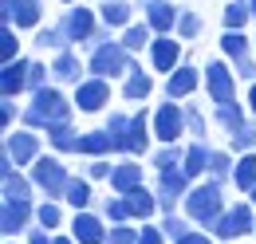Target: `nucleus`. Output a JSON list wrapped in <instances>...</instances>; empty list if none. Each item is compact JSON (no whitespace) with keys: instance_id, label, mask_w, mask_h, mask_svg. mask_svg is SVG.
<instances>
[{"instance_id":"f257e3e1","label":"nucleus","mask_w":256,"mask_h":244,"mask_svg":"<svg viewBox=\"0 0 256 244\" xmlns=\"http://www.w3.org/2000/svg\"><path fill=\"white\" fill-rule=\"evenodd\" d=\"M71 118H75V102H71V94H64V87H56V83H48L44 91L28 94L20 126L48 134L52 126H60V122H71Z\"/></svg>"},{"instance_id":"f03ea898","label":"nucleus","mask_w":256,"mask_h":244,"mask_svg":"<svg viewBox=\"0 0 256 244\" xmlns=\"http://www.w3.org/2000/svg\"><path fill=\"white\" fill-rule=\"evenodd\" d=\"M224 209H228V201H224V185L213 182V178L197 182L190 189V197L182 201V213L190 216L201 232H213V224L224 216Z\"/></svg>"},{"instance_id":"7ed1b4c3","label":"nucleus","mask_w":256,"mask_h":244,"mask_svg":"<svg viewBox=\"0 0 256 244\" xmlns=\"http://www.w3.org/2000/svg\"><path fill=\"white\" fill-rule=\"evenodd\" d=\"M28 178H32L40 201H64V197H67V185H71L75 174L67 170V162L60 158V154H44L32 170H28Z\"/></svg>"},{"instance_id":"20e7f679","label":"nucleus","mask_w":256,"mask_h":244,"mask_svg":"<svg viewBox=\"0 0 256 244\" xmlns=\"http://www.w3.org/2000/svg\"><path fill=\"white\" fill-rule=\"evenodd\" d=\"M244 236H256V205L244 197V201H232L224 216L213 224V240L217 244H240Z\"/></svg>"},{"instance_id":"39448f33","label":"nucleus","mask_w":256,"mask_h":244,"mask_svg":"<svg viewBox=\"0 0 256 244\" xmlns=\"http://www.w3.org/2000/svg\"><path fill=\"white\" fill-rule=\"evenodd\" d=\"M130 63H134V56H130L126 48H122V40L114 36L110 44H102L95 56H87V75H95V79H106V83H122L130 75Z\"/></svg>"},{"instance_id":"423d86ee","label":"nucleus","mask_w":256,"mask_h":244,"mask_svg":"<svg viewBox=\"0 0 256 244\" xmlns=\"http://www.w3.org/2000/svg\"><path fill=\"white\" fill-rule=\"evenodd\" d=\"M154 142L158 146H182V138H190L186 134V102H170V98H162L158 106H154Z\"/></svg>"},{"instance_id":"0eeeda50","label":"nucleus","mask_w":256,"mask_h":244,"mask_svg":"<svg viewBox=\"0 0 256 244\" xmlns=\"http://www.w3.org/2000/svg\"><path fill=\"white\" fill-rule=\"evenodd\" d=\"M44 146H48V138H44L40 130H28V126H16V130L4 134V142H0V150L8 154L20 170H32L36 162L44 158Z\"/></svg>"},{"instance_id":"6e6552de","label":"nucleus","mask_w":256,"mask_h":244,"mask_svg":"<svg viewBox=\"0 0 256 244\" xmlns=\"http://www.w3.org/2000/svg\"><path fill=\"white\" fill-rule=\"evenodd\" d=\"M236 71L232 63L217 56V60L205 63V94H209V106H224V102H236Z\"/></svg>"},{"instance_id":"1a4fd4ad","label":"nucleus","mask_w":256,"mask_h":244,"mask_svg":"<svg viewBox=\"0 0 256 244\" xmlns=\"http://www.w3.org/2000/svg\"><path fill=\"white\" fill-rule=\"evenodd\" d=\"M150 118H154V110H146V106H138L130 114V130H126V138L118 142V158H146V154H154L150 150L154 146V126H150Z\"/></svg>"},{"instance_id":"9d476101","label":"nucleus","mask_w":256,"mask_h":244,"mask_svg":"<svg viewBox=\"0 0 256 244\" xmlns=\"http://www.w3.org/2000/svg\"><path fill=\"white\" fill-rule=\"evenodd\" d=\"M60 24H64V32H67V40H71L75 52H79L83 44H91V36L102 28L98 8H91V4H75V8H67L64 16H60Z\"/></svg>"},{"instance_id":"9b49d317","label":"nucleus","mask_w":256,"mask_h":244,"mask_svg":"<svg viewBox=\"0 0 256 244\" xmlns=\"http://www.w3.org/2000/svg\"><path fill=\"white\" fill-rule=\"evenodd\" d=\"M193 178L186 170H170V174H154V193H158V205H162V216L166 213H178V205L190 197L193 189Z\"/></svg>"},{"instance_id":"f8f14e48","label":"nucleus","mask_w":256,"mask_h":244,"mask_svg":"<svg viewBox=\"0 0 256 244\" xmlns=\"http://www.w3.org/2000/svg\"><path fill=\"white\" fill-rule=\"evenodd\" d=\"M36 205L40 201H0V236L16 240L36 228Z\"/></svg>"},{"instance_id":"ddd939ff","label":"nucleus","mask_w":256,"mask_h":244,"mask_svg":"<svg viewBox=\"0 0 256 244\" xmlns=\"http://www.w3.org/2000/svg\"><path fill=\"white\" fill-rule=\"evenodd\" d=\"M146 60H150V71H154V75H166V79H170V75L186 63V44H182L178 36H154Z\"/></svg>"},{"instance_id":"4468645a","label":"nucleus","mask_w":256,"mask_h":244,"mask_svg":"<svg viewBox=\"0 0 256 244\" xmlns=\"http://www.w3.org/2000/svg\"><path fill=\"white\" fill-rule=\"evenodd\" d=\"M134 8L142 12V20L150 24L154 36H178V20H182V8L174 0H134Z\"/></svg>"},{"instance_id":"2eb2a0df","label":"nucleus","mask_w":256,"mask_h":244,"mask_svg":"<svg viewBox=\"0 0 256 244\" xmlns=\"http://www.w3.org/2000/svg\"><path fill=\"white\" fill-rule=\"evenodd\" d=\"M162 91H166L170 102H190L197 91H205V67H193V63L186 60L166 83H162Z\"/></svg>"},{"instance_id":"dca6fc26","label":"nucleus","mask_w":256,"mask_h":244,"mask_svg":"<svg viewBox=\"0 0 256 244\" xmlns=\"http://www.w3.org/2000/svg\"><path fill=\"white\" fill-rule=\"evenodd\" d=\"M110 83L106 79H95V75H87L75 91H71V102H75V110H83V114H98V110H110Z\"/></svg>"},{"instance_id":"f3484780","label":"nucleus","mask_w":256,"mask_h":244,"mask_svg":"<svg viewBox=\"0 0 256 244\" xmlns=\"http://www.w3.org/2000/svg\"><path fill=\"white\" fill-rule=\"evenodd\" d=\"M48 67H52V83H56V87H71V91H75V87L87 79V56L75 52V48H71V52H60V56H52Z\"/></svg>"},{"instance_id":"a211bd4d","label":"nucleus","mask_w":256,"mask_h":244,"mask_svg":"<svg viewBox=\"0 0 256 244\" xmlns=\"http://www.w3.org/2000/svg\"><path fill=\"white\" fill-rule=\"evenodd\" d=\"M67 232L75 236V244H106L110 224L102 220V213H98V209H87V213H71Z\"/></svg>"},{"instance_id":"6ab92c4d","label":"nucleus","mask_w":256,"mask_h":244,"mask_svg":"<svg viewBox=\"0 0 256 244\" xmlns=\"http://www.w3.org/2000/svg\"><path fill=\"white\" fill-rule=\"evenodd\" d=\"M106 185H110L114 197H130L134 189L146 185V166H142L138 158H118V162H114V174H110Z\"/></svg>"},{"instance_id":"aec40b11","label":"nucleus","mask_w":256,"mask_h":244,"mask_svg":"<svg viewBox=\"0 0 256 244\" xmlns=\"http://www.w3.org/2000/svg\"><path fill=\"white\" fill-rule=\"evenodd\" d=\"M32 56H20L12 63H0V98H20L28 94V75H32Z\"/></svg>"},{"instance_id":"412c9836","label":"nucleus","mask_w":256,"mask_h":244,"mask_svg":"<svg viewBox=\"0 0 256 244\" xmlns=\"http://www.w3.org/2000/svg\"><path fill=\"white\" fill-rule=\"evenodd\" d=\"M79 154L87 162H98V158H118V138L106 130V126H95V130H83V142H79Z\"/></svg>"},{"instance_id":"4be33fe9","label":"nucleus","mask_w":256,"mask_h":244,"mask_svg":"<svg viewBox=\"0 0 256 244\" xmlns=\"http://www.w3.org/2000/svg\"><path fill=\"white\" fill-rule=\"evenodd\" d=\"M134 12H138V8H134L130 0H98V20H102V28H110L114 36H122V32L138 20Z\"/></svg>"},{"instance_id":"5701e85b","label":"nucleus","mask_w":256,"mask_h":244,"mask_svg":"<svg viewBox=\"0 0 256 244\" xmlns=\"http://www.w3.org/2000/svg\"><path fill=\"white\" fill-rule=\"evenodd\" d=\"M130 205V216H134V224H150V220H162V205H158V193H154V185H142V189H134L126 197Z\"/></svg>"},{"instance_id":"b1692460","label":"nucleus","mask_w":256,"mask_h":244,"mask_svg":"<svg viewBox=\"0 0 256 244\" xmlns=\"http://www.w3.org/2000/svg\"><path fill=\"white\" fill-rule=\"evenodd\" d=\"M118 94H122L126 102H146V98L154 94V75H146V67L138 63V56H134V63H130V75L122 79Z\"/></svg>"},{"instance_id":"393cba45","label":"nucleus","mask_w":256,"mask_h":244,"mask_svg":"<svg viewBox=\"0 0 256 244\" xmlns=\"http://www.w3.org/2000/svg\"><path fill=\"white\" fill-rule=\"evenodd\" d=\"M213 154H217V146H209V142H190L182 170L190 174L193 182H205V178H209V166H213Z\"/></svg>"},{"instance_id":"a878e982","label":"nucleus","mask_w":256,"mask_h":244,"mask_svg":"<svg viewBox=\"0 0 256 244\" xmlns=\"http://www.w3.org/2000/svg\"><path fill=\"white\" fill-rule=\"evenodd\" d=\"M209 114H213V122L221 126L224 134H236L240 126L252 122V118H248V106H244L240 98H236V102H224V106H209Z\"/></svg>"},{"instance_id":"bb28decb","label":"nucleus","mask_w":256,"mask_h":244,"mask_svg":"<svg viewBox=\"0 0 256 244\" xmlns=\"http://www.w3.org/2000/svg\"><path fill=\"white\" fill-rule=\"evenodd\" d=\"M44 138H48L52 154H60V158H67V154H79V142H83V134L75 130V122H60V126H52Z\"/></svg>"},{"instance_id":"cd10ccee","label":"nucleus","mask_w":256,"mask_h":244,"mask_svg":"<svg viewBox=\"0 0 256 244\" xmlns=\"http://www.w3.org/2000/svg\"><path fill=\"white\" fill-rule=\"evenodd\" d=\"M64 205L71 209V213H87V209H95V182H87L83 174H75L71 185H67Z\"/></svg>"},{"instance_id":"c85d7f7f","label":"nucleus","mask_w":256,"mask_h":244,"mask_svg":"<svg viewBox=\"0 0 256 244\" xmlns=\"http://www.w3.org/2000/svg\"><path fill=\"white\" fill-rule=\"evenodd\" d=\"M0 201H36V185L28 174H8V178H0Z\"/></svg>"},{"instance_id":"c756f323","label":"nucleus","mask_w":256,"mask_h":244,"mask_svg":"<svg viewBox=\"0 0 256 244\" xmlns=\"http://www.w3.org/2000/svg\"><path fill=\"white\" fill-rule=\"evenodd\" d=\"M36 48H40V52H52V56L71 52V40H67L64 24H60V20H56V24H44V28L36 32Z\"/></svg>"},{"instance_id":"7c9ffc66","label":"nucleus","mask_w":256,"mask_h":244,"mask_svg":"<svg viewBox=\"0 0 256 244\" xmlns=\"http://www.w3.org/2000/svg\"><path fill=\"white\" fill-rule=\"evenodd\" d=\"M118 40H122V48H126L130 56H146V52H150V44H154V32H150L146 20H134Z\"/></svg>"},{"instance_id":"2f4dec72","label":"nucleus","mask_w":256,"mask_h":244,"mask_svg":"<svg viewBox=\"0 0 256 244\" xmlns=\"http://www.w3.org/2000/svg\"><path fill=\"white\" fill-rule=\"evenodd\" d=\"M44 28V0H16V32Z\"/></svg>"},{"instance_id":"473e14b6","label":"nucleus","mask_w":256,"mask_h":244,"mask_svg":"<svg viewBox=\"0 0 256 244\" xmlns=\"http://www.w3.org/2000/svg\"><path fill=\"white\" fill-rule=\"evenodd\" d=\"M221 24H224V32H244L252 24V4L248 0H228L221 12Z\"/></svg>"},{"instance_id":"72a5a7b5","label":"nucleus","mask_w":256,"mask_h":244,"mask_svg":"<svg viewBox=\"0 0 256 244\" xmlns=\"http://www.w3.org/2000/svg\"><path fill=\"white\" fill-rule=\"evenodd\" d=\"M252 40H248V32H221V56L228 63L244 60V56H252Z\"/></svg>"},{"instance_id":"f704fd0d","label":"nucleus","mask_w":256,"mask_h":244,"mask_svg":"<svg viewBox=\"0 0 256 244\" xmlns=\"http://www.w3.org/2000/svg\"><path fill=\"white\" fill-rule=\"evenodd\" d=\"M158 224H162V232H166V240H170V244H182L186 236H193V232H197V224H193L186 213H166Z\"/></svg>"},{"instance_id":"c9c22d12","label":"nucleus","mask_w":256,"mask_h":244,"mask_svg":"<svg viewBox=\"0 0 256 244\" xmlns=\"http://www.w3.org/2000/svg\"><path fill=\"white\" fill-rule=\"evenodd\" d=\"M182 162H186V146H154V154H150V170L154 174L182 170Z\"/></svg>"},{"instance_id":"e433bc0d","label":"nucleus","mask_w":256,"mask_h":244,"mask_svg":"<svg viewBox=\"0 0 256 244\" xmlns=\"http://www.w3.org/2000/svg\"><path fill=\"white\" fill-rule=\"evenodd\" d=\"M232 185L240 189V197H248L256 189V154H244L236 158V170H232Z\"/></svg>"},{"instance_id":"4c0bfd02","label":"nucleus","mask_w":256,"mask_h":244,"mask_svg":"<svg viewBox=\"0 0 256 244\" xmlns=\"http://www.w3.org/2000/svg\"><path fill=\"white\" fill-rule=\"evenodd\" d=\"M98 213H102V220H106V224H134L126 197H114V193H110L106 201H98Z\"/></svg>"},{"instance_id":"58836bf2","label":"nucleus","mask_w":256,"mask_h":244,"mask_svg":"<svg viewBox=\"0 0 256 244\" xmlns=\"http://www.w3.org/2000/svg\"><path fill=\"white\" fill-rule=\"evenodd\" d=\"M64 201H40L36 205V224L40 228H48V232H60V224H64Z\"/></svg>"},{"instance_id":"ea45409f","label":"nucleus","mask_w":256,"mask_h":244,"mask_svg":"<svg viewBox=\"0 0 256 244\" xmlns=\"http://www.w3.org/2000/svg\"><path fill=\"white\" fill-rule=\"evenodd\" d=\"M232 170H236V154L232 150H217L213 154V166H209V178L221 185H232Z\"/></svg>"},{"instance_id":"a19ab883","label":"nucleus","mask_w":256,"mask_h":244,"mask_svg":"<svg viewBox=\"0 0 256 244\" xmlns=\"http://www.w3.org/2000/svg\"><path fill=\"white\" fill-rule=\"evenodd\" d=\"M224 150H232L236 158H244V154H256V118L248 126H240L236 134H228V146Z\"/></svg>"},{"instance_id":"79ce46f5","label":"nucleus","mask_w":256,"mask_h":244,"mask_svg":"<svg viewBox=\"0 0 256 244\" xmlns=\"http://www.w3.org/2000/svg\"><path fill=\"white\" fill-rule=\"evenodd\" d=\"M205 28V20H201V12L197 8H182V20H178V40L182 44H193L197 36Z\"/></svg>"},{"instance_id":"37998d69","label":"nucleus","mask_w":256,"mask_h":244,"mask_svg":"<svg viewBox=\"0 0 256 244\" xmlns=\"http://www.w3.org/2000/svg\"><path fill=\"white\" fill-rule=\"evenodd\" d=\"M130 114H134V110L110 106V110H106V118H102V126H106V130H110V134H114V138L122 142V138H126V130H130Z\"/></svg>"},{"instance_id":"c03bdc74","label":"nucleus","mask_w":256,"mask_h":244,"mask_svg":"<svg viewBox=\"0 0 256 244\" xmlns=\"http://www.w3.org/2000/svg\"><path fill=\"white\" fill-rule=\"evenodd\" d=\"M186 134L193 142H205V110L197 102H186Z\"/></svg>"},{"instance_id":"a18cd8bd","label":"nucleus","mask_w":256,"mask_h":244,"mask_svg":"<svg viewBox=\"0 0 256 244\" xmlns=\"http://www.w3.org/2000/svg\"><path fill=\"white\" fill-rule=\"evenodd\" d=\"M16 118H24L20 98H0V130H4V134H12V130H16Z\"/></svg>"},{"instance_id":"49530a36","label":"nucleus","mask_w":256,"mask_h":244,"mask_svg":"<svg viewBox=\"0 0 256 244\" xmlns=\"http://www.w3.org/2000/svg\"><path fill=\"white\" fill-rule=\"evenodd\" d=\"M0 60L4 63L20 60V32L16 28H0Z\"/></svg>"},{"instance_id":"de8ad7c7","label":"nucleus","mask_w":256,"mask_h":244,"mask_svg":"<svg viewBox=\"0 0 256 244\" xmlns=\"http://www.w3.org/2000/svg\"><path fill=\"white\" fill-rule=\"evenodd\" d=\"M138 232H142V224H110L106 244H138Z\"/></svg>"},{"instance_id":"09e8293b","label":"nucleus","mask_w":256,"mask_h":244,"mask_svg":"<svg viewBox=\"0 0 256 244\" xmlns=\"http://www.w3.org/2000/svg\"><path fill=\"white\" fill-rule=\"evenodd\" d=\"M48 83H52V67H48L44 60H36V63H32V75H28V94L44 91Z\"/></svg>"},{"instance_id":"8fccbe9b","label":"nucleus","mask_w":256,"mask_h":244,"mask_svg":"<svg viewBox=\"0 0 256 244\" xmlns=\"http://www.w3.org/2000/svg\"><path fill=\"white\" fill-rule=\"evenodd\" d=\"M110 174H114V162H110V158L87 162V170H83V178H87V182H110Z\"/></svg>"},{"instance_id":"3c124183","label":"nucleus","mask_w":256,"mask_h":244,"mask_svg":"<svg viewBox=\"0 0 256 244\" xmlns=\"http://www.w3.org/2000/svg\"><path fill=\"white\" fill-rule=\"evenodd\" d=\"M232 71H236L240 83L252 87V83H256V52H252V56H244V60H236V63H232Z\"/></svg>"},{"instance_id":"603ef678","label":"nucleus","mask_w":256,"mask_h":244,"mask_svg":"<svg viewBox=\"0 0 256 244\" xmlns=\"http://www.w3.org/2000/svg\"><path fill=\"white\" fill-rule=\"evenodd\" d=\"M138 244H170V240H166V232H162L158 220H150V224H142V232H138Z\"/></svg>"},{"instance_id":"864d4df0","label":"nucleus","mask_w":256,"mask_h":244,"mask_svg":"<svg viewBox=\"0 0 256 244\" xmlns=\"http://www.w3.org/2000/svg\"><path fill=\"white\" fill-rule=\"evenodd\" d=\"M0 28H16V0H0Z\"/></svg>"},{"instance_id":"5fc2aeb1","label":"nucleus","mask_w":256,"mask_h":244,"mask_svg":"<svg viewBox=\"0 0 256 244\" xmlns=\"http://www.w3.org/2000/svg\"><path fill=\"white\" fill-rule=\"evenodd\" d=\"M24 244H56V232H48V228H40V224H36L32 232L24 236Z\"/></svg>"},{"instance_id":"6e6d98bb","label":"nucleus","mask_w":256,"mask_h":244,"mask_svg":"<svg viewBox=\"0 0 256 244\" xmlns=\"http://www.w3.org/2000/svg\"><path fill=\"white\" fill-rule=\"evenodd\" d=\"M16 170H20V166H16V162H12L8 154L0 150V178H8V174H16Z\"/></svg>"},{"instance_id":"4d7b16f0","label":"nucleus","mask_w":256,"mask_h":244,"mask_svg":"<svg viewBox=\"0 0 256 244\" xmlns=\"http://www.w3.org/2000/svg\"><path fill=\"white\" fill-rule=\"evenodd\" d=\"M182 244H217V240H213V232H201V228H197V232H193V236H186Z\"/></svg>"},{"instance_id":"13d9d810","label":"nucleus","mask_w":256,"mask_h":244,"mask_svg":"<svg viewBox=\"0 0 256 244\" xmlns=\"http://www.w3.org/2000/svg\"><path fill=\"white\" fill-rule=\"evenodd\" d=\"M244 106H248V114L256 118V83L248 87V94H244Z\"/></svg>"},{"instance_id":"bf43d9fd","label":"nucleus","mask_w":256,"mask_h":244,"mask_svg":"<svg viewBox=\"0 0 256 244\" xmlns=\"http://www.w3.org/2000/svg\"><path fill=\"white\" fill-rule=\"evenodd\" d=\"M56 244H75V236L71 232H56Z\"/></svg>"},{"instance_id":"052dcab7","label":"nucleus","mask_w":256,"mask_h":244,"mask_svg":"<svg viewBox=\"0 0 256 244\" xmlns=\"http://www.w3.org/2000/svg\"><path fill=\"white\" fill-rule=\"evenodd\" d=\"M60 4H67V8H75V4H79V0H60Z\"/></svg>"},{"instance_id":"680f3d73","label":"nucleus","mask_w":256,"mask_h":244,"mask_svg":"<svg viewBox=\"0 0 256 244\" xmlns=\"http://www.w3.org/2000/svg\"><path fill=\"white\" fill-rule=\"evenodd\" d=\"M248 4H252V24H256V0H248Z\"/></svg>"},{"instance_id":"e2e57ef3","label":"nucleus","mask_w":256,"mask_h":244,"mask_svg":"<svg viewBox=\"0 0 256 244\" xmlns=\"http://www.w3.org/2000/svg\"><path fill=\"white\" fill-rule=\"evenodd\" d=\"M248 201H252V205H256V189H252V193H248Z\"/></svg>"},{"instance_id":"0e129e2a","label":"nucleus","mask_w":256,"mask_h":244,"mask_svg":"<svg viewBox=\"0 0 256 244\" xmlns=\"http://www.w3.org/2000/svg\"><path fill=\"white\" fill-rule=\"evenodd\" d=\"M4 244H20V240H4Z\"/></svg>"},{"instance_id":"69168bd1","label":"nucleus","mask_w":256,"mask_h":244,"mask_svg":"<svg viewBox=\"0 0 256 244\" xmlns=\"http://www.w3.org/2000/svg\"><path fill=\"white\" fill-rule=\"evenodd\" d=\"M252 48H256V40H252Z\"/></svg>"},{"instance_id":"338daca9","label":"nucleus","mask_w":256,"mask_h":244,"mask_svg":"<svg viewBox=\"0 0 256 244\" xmlns=\"http://www.w3.org/2000/svg\"><path fill=\"white\" fill-rule=\"evenodd\" d=\"M224 4H228V0H224Z\"/></svg>"},{"instance_id":"774afa93","label":"nucleus","mask_w":256,"mask_h":244,"mask_svg":"<svg viewBox=\"0 0 256 244\" xmlns=\"http://www.w3.org/2000/svg\"><path fill=\"white\" fill-rule=\"evenodd\" d=\"M240 244H244V240H240Z\"/></svg>"}]
</instances>
